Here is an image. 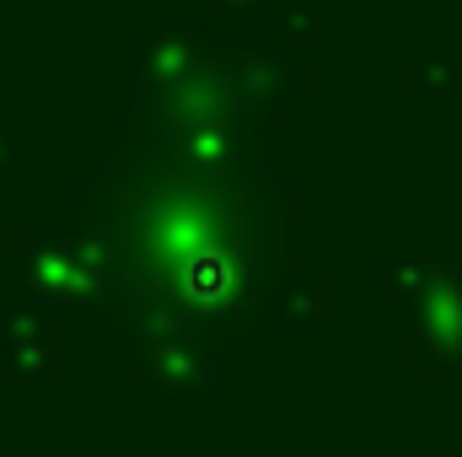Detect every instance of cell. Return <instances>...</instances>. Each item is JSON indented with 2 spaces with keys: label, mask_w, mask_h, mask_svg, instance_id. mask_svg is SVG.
I'll return each mask as SVG.
<instances>
[{
  "label": "cell",
  "mask_w": 462,
  "mask_h": 457,
  "mask_svg": "<svg viewBox=\"0 0 462 457\" xmlns=\"http://www.w3.org/2000/svg\"><path fill=\"white\" fill-rule=\"evenodd\" d=\"M81 221L114 285V344L134 366L172 340L221 360L285 291L291 205L263 145L199 151L134 108L87 178Z\"/></svg>",
  "instance_id": "cell-1"
},
{
  "label": "cell",
  "mask_w": 462,
  "mask_h": 457,
  "mask_svg": "<svg viewBox=\"0 0 462 457\" xmlns=\"http://www.w3.org/2000/svg\"><path fill=\"white\" fill-rule=\"evenodd\" d=\"M420 87H425V92L452 87V70H447V65H420Z\"/></svg>",
  "instance_id": "cell-2"
},
{
  "label": "cell",
  "mask_w": 462,
  "mask_h": 457,
  "mask_svg": "<svg viewBox=\"0 0 462 457\" xmlns=\"http://www.w3.org/2000/svg\"><path fill=\"white\" fill-rule=\"evenodd\" d=\"M285 22H291V38H301V33H307V5H291Z\"/></svg>",
  "instance_id": "cell-3"
},
{
  "label": "cell",
  "mask_w": 462,
  "mask_h": 457,
  "mask_svg": "<svg viewBox=\"0 0 462 457\" xmlns=\"http://www.w3.org/2000/svg\"><path fill=\"white\" fill-rule=\"evenodd\" d=\"M216 5H221V11H226V5H236V11H258V0H216Z\"/></svg>",
  "instance_id": "cell-4"
},
{
  "label": "cell",
  "mask_w": 462,
  "mask_h": 457,
  "mask_svg": "<svg viewBox=\"0 0 462 457\" xmlns=\"http://www.w3.org/2000/svg\"><path fill=\"white\" fill-rule=\"evenodd\" d=\"M5 151H11V145H5V140H0V162H5Z\"/></svg>",
  "instance_id": "cell-5"
}]
</instances>
